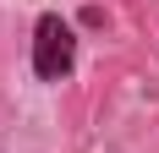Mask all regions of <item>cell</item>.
<instances>
[{
	"label": "cell",
	"mask_w": 159,
	"mask_h": 153,
	"mask_svg": "<svg viewBox=\"0 0 159 153\" xmlns=\"http://www.w3.org/2000/svg\"><path fill=\"white\" fill-rule=\"evenodd\" d=\"M71 66H77V33H71L66 16L44 11L33 22V76L39 82H66Z\"/></svg>",
	"instance_id": "6da1fadb"
}]
</instances>
